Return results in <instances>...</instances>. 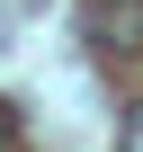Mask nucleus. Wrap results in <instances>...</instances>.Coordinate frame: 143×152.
Instances as JSON below:
<instances>
[{"label": "nucleus", "mask_w": 143, "mask_h": 152, "mask_svg": "<svg viewBox=\"0 0 143 152\" xmlns=\"http://www.w3.org/2000/svg\"><path fill=\"white\" fill-rule=\"evenodd\" d=\"M90 36L125 63V54H143V0H98L90 9Z\"/></svg>", "instance_id": "f257e3e1"}, {"label": "nucleus", "mask_w": 143, "mask_h": 152, "mask_svg": "<svg viewBox=\"0 0 143 152\" xmlns=\"http://www.w3.org/2000/svg\"><path fill=\"white\" fill-rule=\"evenodd\" d=\"M116 134H125V152H143V99H134V107L116 116Z\"/></svg>", "instance_id": "f03ea898"}]
</instances>
